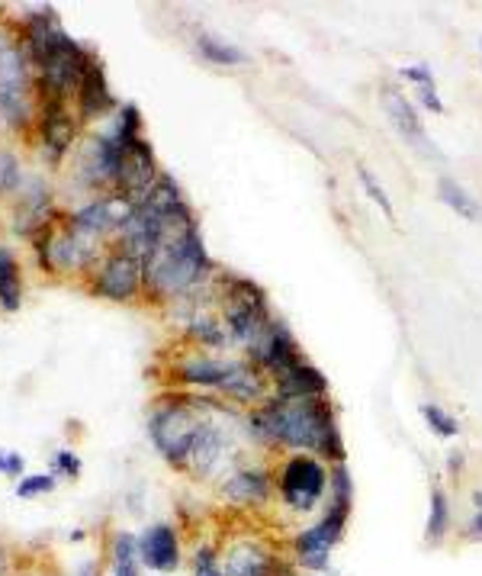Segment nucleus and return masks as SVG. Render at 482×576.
<instances>
[{
	"label": "nucleus",
	"mask_w": 482,
	"mask_h": 576,
	"mask_svg": "<svg viewBox=\"0 0 482 576\" xmlns=\"http://www.w3.org/2000/svg\"><path fill=\"white\" fill-rule=\"evenodd\" d=\"M225 412L229 409L209 396H168L148 419V435L168 464L206 477L222 467L225 451H235L232 428L219 422Z\"/></svg>",
	"instance_id": "obj_1"
},
{
	"label": "nucleus",
	"mask_w": 482,
	"mask_h": 576,
	"mask_svg": "<svg viewBox=\"0 0 482 576\" xmlns=\"http://www.w3.org/2000/svg\"><path fill=\"white\" fill-rule=\"evenodd\" d=\"M251 438L264 445H283L299 454H319L331 464H344V441L335 409L325 400H283L270 396L245 419Z\"/></svg>",
	"instance_id": "obj_2"
},
{
	"label": "nucleus",
	"mask_w": 482,
	"mask_h": 576,
	"mask_svg": "<svg viewBox=\"0 0 482 576\" xmlns=\"http://www.w3.org/2000/svg\"><path fill=\"white\" fill-rule=\"evenodd\" d=\"M145 271V297L158 303H171L203 287L213 277V258L203 245L197 219L171 226L155 242V248L142 258Z\"/></svg>",
	"instance_id": "obj_3"
},
{
	"label": "nucleus",
	"mask_w": 482,
	"mask_h": 576,
	"mask_svg": "<svg viewBox=\"0 0 482 576\" xmlns=\"http://www.w3.org/2000/svg\"><path fill=\"white\" fill-rule=\"evenodd\" d=\"M174 377L187 387H206L219 390L235 403L245 406H264L270 400V377L251 361L235 358H209V354H193L174 367Z\"/></svg>",
	"instance_id": "obj_4"
},
{
	"label": "nucleus",
	"mask_w": 482,
	"mask_h": 576,
	"mask_svg": "<svg viewBox=\"0 0 482 576\" xmlns=\"http://www.w3.org/2000/svg\"><path fill=\"white\" fill-rule=\"evenodd\" d=\"M33 84V58L26 39L10 26H0V113L7 126H29L36 120Z\"/></svg>",
	"instance_id": "obj_5"
},
{
	"label": "nucleus",
	"mask_w": 482,
	"mask_h": 576,
	"mask_svg": "<svg viewBox=\"0 0 482 576\" xmlns=\"http://www.w3.org/2000/svg\"><path fill=\"white\" fill-rule=\"evenodd\" d=\"M222 322L229 329V338L241 348H254L261 335L270 329V306L267 293L248 277H225L222 280Z\"/></svg>",
	"instance_id": "obj_6"
},
{
	"label": "nucleus",
	"mask_w": 482,
	"mask_h": 576,
	"mask_svg": "<svg viewBox=\"0 0 482 576\" xmlns=\"http://www.w3.org/2000/svg\"><path fill=\"white\" fill-rule=\"evenodd\" d=\"M36 255L42 271L49 274H74V271H90L97 264V242L84 239L74 232L68 223L55 226L49 223L42 232H36Z\"/></svg>",
	"instance_id": "obj_7"
},
{
	"label": "nucleus",
	"mask_w": 482,
	"mask_h": 576,
	"mask_svg": "<svg viewBox=\"0 0 482 576\" xmlns=\"http://www.w3.org/2000/svg\"><path fill=\"white\" fill-rule=\"evenodd\" d=\"M90 290L103 300L113 303H129L139 293H145V271L142 261L129 255L126 248H113L100 258V264L94 268V280H90Z\"/></svg>",
	"instance_id": "obj_8"
},
{
	"label": "nucleus",
	"mask_w": 482,
	"mask_h": 576,
	"mask_svg": "<svg viewBox=\"0 0 482 576\" xmlns=\"http://www.w3.org/2000/svg\"><path fill=\"white\" fill-rule=\"evenodd\" d=\"M328 490V467L315 454H293L280 470V496L290 509L309 512Z\"/></svg>",
	"instance_id": "obj_9"
},
{
	"label": "nucleus",
	"mask_w": 482,
	"mask_h": 576,
	"mask_svg": "<svg viewBox=\"0 0 482 576\" xmlns=\"http://www.w3.org/2000/svg\"><path fill=\"white\" fill-rule=\"evenodd\" d=\"M351 519V509L348 506H331L328 502V512L322 515L319 522L312 528L299 531L293 538V554L296 560L312 573H325L328 570V560H331V548L344 538V528H348Z\"/></svg>",
	"instance_id": "obj_10"
},
{
	"label": "nucleus",
	"mask_w": 482,
	"mask_h": 576,
	"mask_svg": "<svg viewBox=\"0 0 482 576\" xmlns=\"http://www.w3.org/2000/svg\"><path fill=\"white\" fill-rule=\"evenodd\" d=\"M119 161H123V149L113 136H94L87 139L78 149V177L84 181V187L90 190H116L119 181Z\"/></svg>",
	"instance_id": "obj_11"
},
{
	"label": "nucleus",
	"mask_w": 482,
	"mask_h": 576,
	"mask_svg": "<svg viewBox=\"0 0 482 576\" xmlns=\"http://www.w3.org/2000/svg\"><path fill=\"white\" fill-rule=\"evenodd\" d=\"M36 126H39V145L42 155L58 165L74 145V136H78V123L68 113V103H39L36 110Z\"/></svg>",
	"instance_id": "obj_12"
},
{
	"label": "nucleus",
	"mask_w": 482,
	"mask_h": 576,
	"mask_svg": "<svg viewBox=\"0 0 482 576\" xmlns=\"http://www.w3.org/2000/svg\"><path fill=\"white\" fill-rule=\"evenodd\" d=\"M383 107H386L389 123L396 126V132L405 139L409 149H415L418 155H425V158H441V149L431 142L428 129H425V123H421V116H418V110L412 107L409 100H405L402 91H396V87H383Z\"/></svg>",
	"instance_id": "obj_13"
},
{
	"label": "nucleus",
	"mask_w": 482,
	"mask_h": 576,
	"mask_svg": "<svg viewBox=\"0 0 482 576\" xmlns=\"http://www.w3.org/2000/svg\"><path fill=\"white\" fill-rule=\"evenodd\" d=\"M110 110H116V97H113L110 84H107V71H103L97 55H90V62L84 68V78H81V87H78V116L84 123H90V120L107 116Z\"/></svg>",
	"instance_id": "obj_14"
},
{
	"label": "nucleus",
	"mask_w": 482,
	"mask_h": 576,
	"mask_svg": "<svg viewBox=\"0 0 482 576\" xmlns=\"http://www.w3.org/2000/svg\"><path fill=\"white\" fill-rule=\"evenodd\" d=\"M139 557L145 567H152L158 573L177 570L180 567V538H177L174 525L158 522L152 528H145L139 535Z\"/></svg>",
	"instance_id": "obj_15"
},
{
	"label": "nucleus",
	"mask_w": 482,
	"mask_h": 576,
	"mask_svg": "<svg viewBox=\"0 0 482 576\" xmlns=\"http://www.w3.org/2000/svg\"><path fill=\"white\" fill-rule=\"evenodd\" d=\"M274 390V396H283V400H322V396H328V380L319 367H312L303 358L290 371L274 377Z\"/></svg>",
	"instance_id": "obj_16"
},
{
	"label": "nucleus",
	"mask_w": 482,
	"mask_h": 576,
	"mask_svg": "<svg viewBox=\"0 0 482 576\" xmlns=\"http://www.w3.org/2000/svg\"><path fill=\"white\" fill-rule=\"evenodd\" d=\"M277 564H280L277 554H270L254 541H245V544H235V548L225 554L222 576H274Z\"/></svg>",
	"instance_id": "obj_17"
},
{
	"label": "nucleus",
	"mask_w": 482,
	"mask_h": 576,
	"mask_svg": "<svg viewBox=\"0 0 482 576\" xmlns=\"http://www.w3.org/2000/svg\"><path fill=\"white\" fill-rule=\"evenodd\" d=\"M225 496L248 506V502H264L270 496V474L258 467H248V470H238L229 480H225Z\"/></svg>",
	"instance_id": "obj_18"
},
{
	"label": "nucleus",
	"mask_w": 482,
	"mask_h": 576,
	"mask_svg": "<svg viewBox=\"0 0 482 576\" xmlns=\"http://www.w3.org/2000/svg\"><path fill=\"white\" fill-rule=\"evenodd\" d=\"M20 303H23L20 264L13 258V251L0 248V309H4V313H17Z\"/></svg>",
	"instance_id": "obj_19"
},
{
	"label": "nucleus",
	"mask_w": 482,
	"mask_h": 576,
	"mask_svg": "<svg viewBox=\"0 0 482 576\" xmlns=\"http://www.w3.org/2000/svg\"><path fill=\"white\" fill-rule=\"evenodd\" d=\"M438 197L454 210L457 216L470 219V223H479L482 219V206L473 194H466V190L454 181V177H441L438 181Z\"/></svg>",
	"instance_id": "obj_20"
},
{
	"label": "nucleus",
	"mask_w": 482,
	"mask_h": 576,
	"mask_svg": "<svg viewBox=\"0 0 482 576\" xmlns=\"http://www.w3.org/2000/svg\"><path fill=\"white\" fill-rule=\"evenodd\" d=\"M450 531V502L438 483L431 486L428 496V525H425V541L428 544H441Z\"/></svg>",
	"instance_id": "obj_21"
},
{
	"label": "nucleus",
	"mask_w": 482,
	"mask_h": 576,
	"mask_svg": "<svg viewBox=\"0 0 482 576\" xmlns=\"http://www.w3.org/2000/svg\"><path fill=\"white\" fill-rule=\"evenodd\" d=\"M197 52L206 58V62L213 65H225V68H235V65H245V49L232 46V42H225L219 36H209V33H200L197 36Z\"/></svg>",
	"instance_id": "obj_22"
},
{
	"label": "nucleus",
	"mask_w": 482,
	"mask_h": 576,
	"mask_svg": "<svg viewBox=\"0 0 482 576\" xmlns=\"http://www.w3.org/2000/svg\"><path fill=\"white\" fill-rule=\"evenodd\" d=\"M139 538H132L129 531H116L113 538V576H142L139 570Z\"/></svg>",
	"instance_id": "obj_23"
},
{
	"label": "nucleus",
	"mask_w": 482,
	"mask_h": 576,
	"mask_svg": "<svg viewBox=\"0 0 482 576\" xmlns=\"http://www.w3.org/2000/svg\"><path fill=\"white\" fill-rule=\"evenodd\" d=\"M187 332H190V338H197V342L206 345V348H219V345L229 342V329H225V322L216 319V316H209V313L193 316Z\"/></svg>",
	"instance_id": "obj_24"
},
{
	"label": "nucleus",
	"mask_w": 482,
	"mask_h": 576,
	"mask_svg": "<svg viewBox=\"0 0 482 576\" xmlns=\"http://www.w3.org/2000/svg\"><path fill=\"white\" fill-rule=\"evenodd\" d=\"M421 419H425L431 432L441 435V438H457L460 435V422L450 416L447 409H441L438 403H425V406H421Z\"/></svg>",
	"instance_id": "obj_25"
},
{
	"label": "nucleus",
	"mask_w": 482,
	"mask_h": 576,
	"mask_svg": "<svg viewBox=\"0 0 482 576\" xmlns=\"http://www.w3.org/2000/svg\"><path fill=\"white\" fill-rule=\"evenodd\" d=\"M23 190V168L13 152H0V194H17Z\"/></svg>",
	"instance_id": "obj_26"
},
{
	"label": "nucleus",
	"mask_w": 482,
	"mask_h": 576,
	"mask_svg": "<svg viewBox=\"0 0 482 576\" xmlns=\"http://www.w3.org/2000/svg\"><path fill=\"white\" fill-rule=\"evenodd\" d=\"M357 177H360V187L367 190V197H370V200H373V203L383 210V216H386V219H393V216H396V210H393V200H389V194L383 190V184L376 181V177L370 174V168L357 165Z\"/></svg>",
	"instance_id": "obj_27"
},
{
	"label": "nucleus",
	"mask_w": 482,
	"mask_h": 576,
	"mask_svg": "<svg viewBox=\"0 0 482 576\" xmlns=\"http://www.w3.org/2000/svg\"><path fill=\"white\" fill-rule=\"evenodd\" d=\"M55 483H58V474H29L17 483V496L20 499H36V496H45V493H52L55 490Z\"/></svg>",
	"instance_id": "obj_28"
},
{
	"label": "nucleus",
	"mask_w": 482,
	"mask_h": 576,
	"mask_svg": "<svg viewBox=\"0 0 482 576\" xmlns=\"http://www.w3.org/2000/svg\"><path fill=\"white\" fill-rule=\"evenodd\" d=\"M193 576H222V564L213 548H200L193 554Z\"/></svg>",
	"instance_id": "obj_29"
},
{
	"label": "nucleus",
	"mask_w": 482,
	"mask_h": 576,
	"mask_svg": "<svg viewBox=\"0 0 482 576\" xmlns=\"http://www.w3.org/2000/svg\"><path fill=\"white\" fill-rule=\"evenodd\" d=\"M23 470H26V461H23L20 451H4V448H0V474L23 480Z\"/></svg>",
	"instance_id": "obj_30"
},
{
	"label": "nucleus",
	"mask_w": 482,
	"mask_h": 576,
	"mask_svg": "<svg viewBox=\"0 0 482 576\" xmlns=\"http://www.w3.org/2000/svg\"><path fill=\"white\" fill-rule=\"evenodd\" d=\"M58 470H62V474H68L71 480H74V477H81V457L74 454V451H58V454H55L52 474H58Z\"/></svg>",
	"instance_id": "obj_31"
},
{
	"label": "nucleus",
	"mask_w": 482,
	"mask_h": 576,
	"mask_svg": "<svg viewBox=\"0 0 482 576\" xmlns=\"http://www.w3.org/2000/svg\"><path fill=\"white\" fill-rule=\"evenodd\" d=\"M399 75L405 81H415L418 87H434V75H431V65H405Z\"/></svg>",
	"instance_id": "obj_32"
},
{
	"label": "nucleus",
	"mask_w": 482,
	"mask_h": 576,
	"mask_svg": "<svg viewBox=\"0 0 482 576\" xmlns=\"http://www.w3.org/2000/svg\"><path fill=\"white\" fill-rule=\"evenodd\" d=\"M418 100L425 103L431 113H444V110H447L444 100L438 97V91H434V87H418Z\"/></svg>",
	"instance_id": "obj_33"
},
{
	"label": "nucleus",
	"mask_w": 482,
	"mask_h": 576,
	"mask_svg": "<svg viewBox=\"0 0 482 576\" xmlns=\"http://www.w3.org/2000/svg\"><path fill=\"white\" fill-rule=\"evenodd\" d=\"M466 541H482V509H476V515L470 522H466V531H463Z\"/></svg>",
	"instance_id": "obj_34"
},
{
	"label": "nucleus",
	"mask_w": 482,
	"mask_h": 576,
	"mask_svg": "<svg viewBox=\"0 0 482 576\" xmlns=\"http://www.w3.org/2000/svg\"><path fill=\"white\" fill-rule=\"evenodd\" d=\"M0 576H7V554L0 548Z\"/></svg>",
	"instance_id": "obj_35"
},
{
	"label": "nucleus",
	"mask_w": 482,
	"mask_h": 576,
	"mask_svg": "<svg viewBox=\"0 0 482 576\" xmlns=\"http://www.w3.org/2000/svg\"><path fill=\"white\" fill-rule=\"evenodd\" d=\"M473 506H476V509H482V490H476V493H473Z\"/></svg>",
	"instance_id": "obj_36"
},
{
	"label": "nucleus",
	"mask_w": 482,
	"mask_h": 576,
	"mask_svg": "<svg viewBox=\"0 0 482 576\" xmlns=\"http://www.w3.org/2000/svg\"><path fill=\"white\" fill-rule=\"evenodd\" d=\"M0 126H7V120H4V113H0Z\"/></svg>",
	"instance_id": "obj_37"
}]
</instances>
